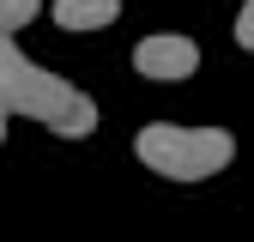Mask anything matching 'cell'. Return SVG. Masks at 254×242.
Here are the masks:
<instances>
[{
    "label": "cell",
    "instance_id": "cell-5",
    "mask_svg": "<svg viewBox=\"0 0 254 242\" xmlns=\"http://www.w3.org/2000/svg\"><path fill=\"white\" fill-rule=\"evenodd\" d=\"M30 18H37V0H0V30L6 37H18Z\"/></svg>",
    "mask_w": 254,
    "mask_h": 242
},
{
    "label": "cell",
    "instance_id": "cell-6",
    "mask_svg": "<svg viewBox=\"0 0 254 242\" xmlns=\"http://www.w3.org/2000/svg\"><path fill=\"white\" fill-rule=\"evenodd\" d=\"M236 43H242V49H254V0L242 6V18H236Z\"/></svg>",
    "mask_w": 254,
    "mask_h": 242
},
{
    "label": "cell",
    "instance_id": "cell-3",
    "mask_svg": "<svg viewBox=\"0 0 254 242\" xmlns=\"http://www.w3.org/2000/svg\"><path fill=\"white\" fill-rule=\"evenodd\" d=\"M133 67H139L145 79H157V85H176V79H188V73H200V49H194V37L157 30V37H145V43L133 49Z\"/></svg>",
    "mask_w": 254,
    "mask_h": 242
},
{
    "label": "cell",
    "instance_id": "cell-1",
    "mask_svg": "<svg viewBox=\"0 0 254 242\" xmlns=\"http://www.w3.org/2000/svg\"><path fill=\"white\" fill-rule=\"evenodd\" d=\"M0 103H6V115L43 121V127L61 133V139H85V133H97V103H91L85 91H73L67 79H55L49 67L24 60L12 37L0 43Z\"/></svg>",
    "mask_w": 254,
    "mask_h": 242
},
{
    "label": "cell",
    "instance_id": "cell-4",
    "mask_svg": "<svg viewBox=\"0 0 254 242\" xmlns=\"http://www.w3.org/2000/svg\"><path fill=\"white\" fill-rule=\"evenodd\" d=\"M121 18V0H55V24L61 30H103Z\"/></svg>",
    "mask_w": 254,
    "mask_h": 242
},
{
    "label": "cell",
    "instance_id": "cell-2",
    "mask_svg": "<svg viewBox=\"0 0 254 242\" xmlns=\"http://www.w3.org/2000/svg\"><path fill=\"white\" fill-rule=\"evenodd\" d=\"M133 151H139V164L157 170L164 182H206V176H218L236 158V139L224 127H176V121H151V127H139Z\"/></svg>",
    "mask_w": 254,
    "mask_h": 242
}]
</instances>
